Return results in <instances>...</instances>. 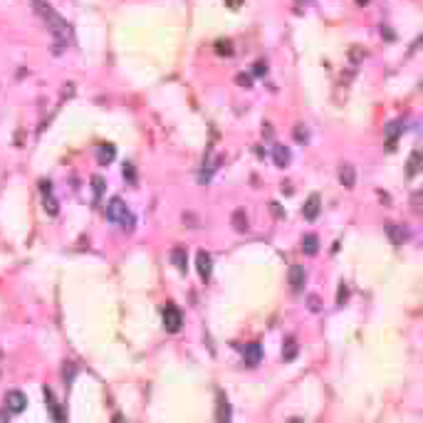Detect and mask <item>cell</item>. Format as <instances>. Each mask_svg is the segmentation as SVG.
Returning a JSON list of instances; mask_svg holds the SVG:
<instances>
[{
    "label": "cell",
    "mask_w": 423,
    "mask_h": 423,
    "mask_svg": "<svg viewBox=\"0 0 423 423\" xmlns=\"http://www.w3.org/2000/svg\"><path fill=\"white\" fill-rule=\"evenodd\" d=\"M32 5H35L37 15L47 22V27H50L52 37H55V52H62V47L67 45V40H70V35H72L70 22H67V20H62V17L52 10V5H50V2H45V0H32Z\"/></svg>",
    "instance_id": "6da1fadb"
},
{
    "label": "cell",
    "mask_w": 423,
    "mask_h": 423,
    "mask_svg": "<svg viewBox=\"0 0 423 423\" xmlns=\"http://www.w3.org/2000/svg\"><path fill=\"white\" fill-rule=\"evenodd\" d=\"M107 220H112L114 225H122L124 230H132L134 225H137V218H134V213L127 208V203L122 201V198H109V203H107Z\"/></svg>",
    "instance_id": "7a4b0ae2"
},
{
    "label": "cell",
    "mask_w": 423,
    "mask_h": 423,
    "mask_svg": "<svg viewBox=\"0 0 423 423\" xmlns=\"http://www.w3.org/2000/svg\"><path fill=\"white\" fill-rule=\"evenodd\" d=\"M181 327H183L181 309H178L176 304H166V307H163V329L171 332V334H176V332H181Z\"/></svg>",
    "instance_id": "3957f363"
},
{
    "label": "cell",
    "mask_w": 423,
    "mask_h": 423,
    "mask_svg": "<svg viewBox=\"0 0 423 423\" xmlns=\"http://www.w3.org/2000/svg\"><path fill=\"white\" fill-rule=\"evenodd\" d=\"M25 406H27V399H25L22 391H7L5 394V409L10 414H20V411H25Z\"/></svg>",
    "instance_id": "277c9868"
},
{
    "label": "cell",
    "mask_w": 423,
    "mask_h": 423,
    "mask_svg": "<svg viewBox=\"0 0 423 423\" xmlns=\"http://www.w3.org/2000/svg\"><path fill=\"white\" fill-rule=\"evenodd\" d=\"M40 186H42V196H45V198H42V203H45V213H47V215H57L60 203H57V198L52 196V183H50V181H42Z\"/></svg>",
    "instance_id": "5b68a950"
},
{
    "label": "cell",
    "mask_w": 423,
    "mask_h": 423,
    "mask_svg": "<svg viewBox=\"0 0 423 423\" xmlns=\"http://www.w3.org/2000/svg\"><path fill=\"white\" fill-rule=\"evenodd\" d=\"M42 394H45V404H47V409H50V414H52V419L55 421H65L67 416H65V411L60 409V404L55 401V394H52V389H42Z\"/></svg>",
    "instance_id": "8992f818"
},
{
    "label": "cell",
    "mask_w": 423,
    "mask_h": 423,
    "mask_svg": "<svg viewBox=\"0 0 423 423\" xmlns=\"http://www.w3.org/2000/svg\"><path fill=\"white\" fill-rule=\"evenodd\" d=\"M319 211H322V198H319L317 193H312V196L307 198V203L302 206V215H304L307 220H314V218L319 215Z\"/></svg>",
    "instance_id": "52a82bcc"
},
{
    "label": "cell",
    "mask_w": 423,
    "mask_h": 423,
    "mask_svg": "<svg viewBox=\"0 0 423 423\" xmlns=\"http://www.w3.org/2000/svg\"><path fill=\"white\" fill-rule=\"evenodd\" d=\"M304 282H307L304 268H302V265H292V268H289V284H292V292H302V289H304Z\"/></svg>",
    "instance_id": "ba28073f"
},
{
    "label": "cell",
    "mask_w": 423,
    "mask_h": 423,
    "mask_svg": "<svg viewBox=\"0 0 423 423\" xmlns=\"http://www.w3.org/2000/svg\"><path fill=\"white\" fill-rule=\"evenodd\" d=\"M260 359H263V349H260V344H258V342H253V344H248V347H245V352H243V361H245L248 366H258V364H260Z\"/></svg>",
    "instance_id": "9c48e42d"
},
{
    "label": "cell",
    "mask_w": 423,
    "mask_h": 423,
    "mask_svg": "<svg viewBox=\"0 0 423 423\" xmlns=\"http://www.w3.org/2000/svg\"><path fill=\"white\" fill-rule=\"evenodd\" d=\"M196 265H198V275H201L203 280H208V278H211V270H213V260H211V255H208L206 250H201V253H198Z\"/></svg>",
    "instance_id": "30bf717a"
},
{
    "label": "cell",
    "mask_w": 423,
    "mask_h": 423,
    "mask_svg": "<svg viewBox=\"0 0 423 423\" xmlns=\"http://www.w3.org/2000/svg\"><path fill=\"white\" fill-rule=\"evenodd\" d=\"M171 263L176 265L178 273H186V268H188V253H186V248H173V250H171Z\"/></svg>",
    "instance_id": "8fae6325"
},
{
    "label": "cell",
    "mask_w": 423,
    "mask_h": 423,
    "mask_svg": "<svg viewBox=\"0 0 423 423\" xmlns=\"http://www.w3.org/2000/svg\"><path fill=\"white\" fill-rule=\"evenodd\" d=\"M230 404H228V396L225 394H218V411H215V419L220 423H228L230 421Z\"/></svg>",
    "instance_id": "7c38bea8"
},
{
    "label": "cell",
    "mask_w": 423,
    "mask_h": 423,
    "mask_svg": "<svg viewBox=\"0 0 423 423\" xmlns=\"http://www.w3.org/2000/svg\"><path fill=\"white\" fill-rule=\"evenodd\" d=\"M339 181H342L344 188H354V183H356V171H354L352 163H342V168H339Z\"/></svg>",
    "instance_id": "4fadbf2b"
},
{
    "label": "cell",
    "mask_w": 423,
    "mask_h": 423,
    "mask_svg": "<svg viewBox=\"0 0 423 423\" xmlns=\"http://www.w3.org/2000/svg\"><path fill=\"white\" fill-rule=\"evenodd\" d=\"M302 253H304V255H317V253H319V238H317L314 233H307V235L302 238Z\"/></svg>",
    "instance_id": "5bb4252c"
},
{
    "label": "cell",
    "mask_w": 423,
    "mask_h": 423,
    "mask_svg": "<svg viewBox=\"0 0 423 423\" xmlns=\"http://www.w3.org/2000/svg\"><path fill=\"white\" fill-rule=\"evenodd\" d=\"M273 158H275V166L284 168V166L289 163V148H287L284 143H275V146H273Z\"/></svg>",
    "instance_id": "9a60e30c"
},
{
    "label": "cell",
    "mask_w": 423,
    "mask_h": 423,
    "mask_svg": "<svg viewBox=\"0 0 423 423\" xmlns=\"http://www.w3.org/2000/svg\"><path fill=\"white\" fill-rule=\"evenodd\" d=\"M114 156H117V148L112 143H102L99 146V163H112Z\"/></svg>",
    "instance_id": "2e32d148"
},
{
    "label": "cell",
    "mask_w": 423,
    "mask_h": 423,
    "mask_svg": "<svg viewBox=\"0 0 423 423\" xmlns=\"http://www.w3.org/2000/svg\"><path fill=\"white\" fill-rule=\"evenodd\" d=\"M233 228L238 230V233H245L250 225H248V215H245V211H235L233 213Z\"/></svg>",
    "instance_id": "e0dca14e"
},
{
    "label": "cell",
    "mask_w": 423,
    "mask_h": 423,
    "mask_svg": "<svg viewBox=\"0 0 423 423\" xmlns=\"http://www.w3.org/2000/svg\"><path fill=\"white\" fill-rule=\"evenodd\" d=\"M419 171H421V151L416 148V151L411 153V158H409V171H406V173H409V178H414Z\"/></svg>",
    "instance_id": "ac0fdd59"
},
{
    "label": "cell",
    "mask_w": 423,
    "mask_h": 423,
    "mask_svg": "<svg viewBox=\"0 0 423 423\" xmlns=\"http://www.w3.org/2000/svg\"><path fill=\"white\" fill-rule=\"evenodd\" d=\"M386 230H389V235H391L394 245H404L406 233H404V230H399V225H396V223H389V225H386Z\"/></svg>",
    "instance_id": "d6986e66"
},
{
    "label": "cell",
    "mask_w": 423,
    "mask_h": 423,
    "mask_svg": "<svg viewBox=\"0 0 423 423\" xmlns=\"http://www.w3.org/2000/svg\"><path fill=\"white\" fill-rule=\"evenodd\" d=\"M282 356H284V361H292V359L297 356V344H294V339H292V337H287V339H284Z\"/></svg>",
    "instance_id": "ffe728a7"
},
{
    "label": "cell",
    "mask_w": 423,
    "mask_h": 423,
    "mask_svg": "<svg viewBox=\"0 0 423 423\" xmlns=\"http://www.w3.org/2000/svg\"><path fill=\"white\" fill-rule=\"evenodd\" d=\"M215 52L230 57V55H233V42H230V40H218V42H215Z\"/></svg>",
    "instance_id": "44dd1931"
},
{
    "label": "cell",
    "mask_w": 423,
    "mask_h": 423,
    "mask_svg": "<svg viewBox=\"0 0 423 423\" xmlns=\"http://www.w3.org/2000/svg\"><path fill=\"white\" fill-rule=\"evenodd\" d=\"M124 178L129 183H137V171H134V163H124Z\"/></svg>",
    "instance_id": "7402d4cb"
},
{
    "label": "cell",
    "mask_w": 423,
    "mask_h": 423,
    "mask_svg": "<svg viewBox=\"0 0 423 423\" xmlns=\"http://www.w3.org/2000/svg\"><path fill=\"white\" fill-rule=\"evenodd\" d=\"M347 297H349V287L342 282V284H339V292H337V304H344Z\"/></svg>",
    "instance_id": "603a6c76"
},
{
    "label": "cell",
    "mask_w": 423,
    "mask_h": 423,
    "mask_svg": "<svg viewBox=\"0 0 423 423\" xmlns=\"http://www.w3.org/2000/svg\"><path fill=\"white\" fill-rule=\"evenodd\" d=\"M92 186H94V193H97V198H99L102 191H104V178H102V176H94V178H92Z\"/></svg>",
    "instance_id": "cb8c5ba5"
},
{
    "label": "cell",
    "mask_w": 423,
    "mask_h": 423,
    "mask_svg": "<svg viewBox=\"0 0 423 423\" xmlns=\"http://www.w3.org/2000/svg\"><path fill=\"white\" fill-rule=\"evenodd\" d=\"M294 139L299 141V143H302V141H307V129H304L302 124H297V127H294Z\"/></svg>",
    "instance_id": "d4e9b609"
},
{
    "label": "cell",
    "mask_w": 423,
    "mask_h": 423,
    "mask_svg": "<svg viewBox=\"0 0 423 423\" xmlns=\"http://www.w3.org/2000/svg\"><path fill=\"white\" fill-rule=\"evenodd\" d=\"M253 72H255V74H265V72H268V62H265V60H258Z\"/></svg>",
    "instance_id": "484cf974"
},
{
    "label": "cell",
    "mask_w": 423,
    "mask_h": 423,
    "mask_svg": "<svg viewBox=\"0 0 423 423\" xmlns=\"http://www.w3.org/2000/svg\"><path fill=\"white\" fill-rule=\"evenodd\" d=\"M238 84H243L245 89H250V87H253V82H250V77H245V74H238Z\"/></svg>",
    "instance_id": "4316f807"
},
{
    "label": "cell",
    "mask_w": 423,
    "mask_h": 423,
    "mask_svg": "<svg viewBox=\"0 0 423 423\" xmlns=\"http://www.w3.org/2000/svg\"><path fill=\"white\" fill-rule=\"evenodd\" d=\"M309 309H312V312H319V297H314V294L309 297Z\"/></svg>",
    "instance_id": "83f0119b"
},
{
    "label": "cell",
    "mask_w": 423,
    "mask_h": 423,
    "mask_svg": "<svg viewBox=\"0 0 423 423\" xmlns=\"http://www.w3.org/2000/svg\"><path fill=\"white\" fill-rule=\"evenodd\" d=\"M349 55H352V60H354V62H359V60L364 57V55H361V50H359L356 45H354V50H352V52H349Z\"/></svg>",
    "instance_id": "f1b7e54d"
},
{
    "label": "cell",
    "mask_w": 423,
    "mask_h": 423,
    "mask_svg": "<svg viewBox=\"0 0 423 423\" xmlns=\"http://www.w3.org/2000/svg\"><path fill=\"white\" fill-rule=\"evenodd\" d=\"M7 414H10V411H7V409H5V414H2V411H0V421H5V419H7Z\"/></svg>",
    "instance_id": "f546056e"
},
{
    "label": "cell",
    "mask_w": 423,
    "mask_h": 423,
    "mask_svg": "<svg viewBox=\"0 0 423 423\" xmlns=\"http://www.w3.org/2000/svg\"><path fill=\"white\" fill-rule=\"evenodd\" d=\"M366 2H369V0H356V5H366Z\"/></svg>",
    "instance_id": "4dcf8cb0"
}]
</instances>
